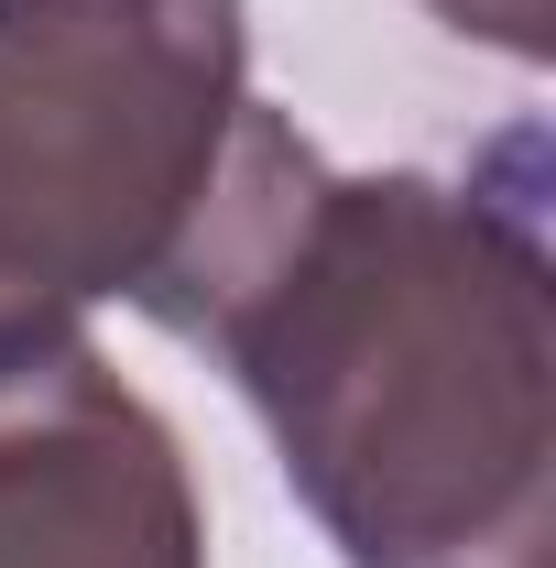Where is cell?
I'll list each match as a JSON object with an SVG mask.
<instances>
[{
    "instance_id": "obj_1",
    "label": "cell",
    "mask_w": 556,
    "mask_h": 568,
    "mask_svg": "<svg viewBox=\"0 0 556 568\" xmlns=\"http://www.w3.org/2000/svg\"><path fill=\"white\" fill-rule=\"evenodd\" d=\"M142 317L240 383L339 568H546L556 317L535 132H502L470 175H339L284 110L240 99Z\"/></svg>"
},
{
    "instance_id": "obj_2",
    "label": "cell",
    "mask_w": 556,
    "mask_h": 568,
    "mask_svg": "<svg viewBox=\"0 0 556 568\" xmlns=\"http://www.w3.org/2000/svg\"><path fill=\"white\" fill-rule=\"evenodd\" d=\"M240 99V0H0V372L142 306Z\"/></svg>"
},
{
    "instance_id": "obj_3",
    "label": "cell",
    "mask_w": 556,
    "mask_h": 568,
    "mask_svg": "<svg viewBox=\"0 0 556 568\" xmlns=\"http://www.w3.org/2000/svg\"><path fill=\"white\" fill-rule=\"evenodd\" d=\"M0 568H208L186 437L87 339L0 372Z\"/></svg>"
},
{
    "instance_id": "obj_4",
    "label": "cell",
    "mask_w": 556,
    "mask_h": 568,
    "mask_svg": "<svg viewBox=\"0 0 556 568\" xmlns=\"http://www.w3.org/2000/svg\"><path fill=\"white\" fill-rule=\"evenodd\" d=\"M447 33H470L491 55H513V67H546L556 55V0H425Z\"/></svg>"
}]
</instances>
